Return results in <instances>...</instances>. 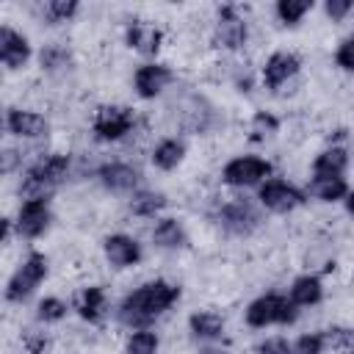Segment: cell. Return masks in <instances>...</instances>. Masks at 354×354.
Returning a JSON list of instances; mask_svg holds the SVG:
<instances>
[{"instance_id": "6da1fadb", "label": "cell", "mask_w": 354, "mask_h": 354, "mask_svg": "<svg viewBox=\"0 0 354 354\" xmlns=\"http://www.w3.org/2000/svg\"><path fill=\"white\" fill-rule=\"evenodd\" d=\"M183 299V288L180 282H171L166 277H155L147 279L141 285H136L133 290H127L119 301H116V321L130 332V329H147L155 326L177 301Z\"/></svg>"}, {"instance_id": "7a4b0ae2", "label": "cell", "mask_w": 354, "mask_h": 354, "mask_svg": "<svg viewBox=\"0 0 354 354\" xmlns=\"http://www.w3.org/2000/svg\"><path fill=\"white\" fill-rule=\"evenodd\" d=\"M72 177V155L53 149L30 160L19 177L17 196L19 202L25 199H53V194Z\"/></svg>"}, {"instance_id": "3957f363", "label": "cell", "mask_w": 354, "mask_h": 354, "mask_svg": "<svg viewBox=\"0 0 354 354\" xmlns=\"http://www.w3.org/2000/svg\"><path fill=\"white\" fill-rule=\"evenodd\" d=\"M210 221L227 235V238H238V241H246L252 238L254 232L263 230V210L257 207L254 199L243 196V194H235V196H224L216 202V207L210 210Z\"/></svg>"}, {"instance_id": "277c9868", "label": "cell", "mask_w": 354, "mask_h": 354, "mask_svg": "<svg viewBox=\"0 0 354 354\" xmlns=\"http://www.w3.org/2000/svg\"><path fill=\"white\" fill-rule=\"evenodd\" d=\"M299 313L301 310L293 307L285 290H266V293H257L243 307V324L254 332H263L271 326H293L299 321Z\"/></svg>"}, {"instance_id": "5b68a950", "label": "cell", "mask_w": 354, "mask_h": 354, "mask_svg": "<svg viewBox=\"0 0 354 354\" xmlns=\"http://www.w3.org/2000/svg\"><path fill=\"white\" fill-rule=\"evenodd\" d=\"M47 277H50V257L41 249H30L8 274L3 285V299L8 304H25L28 299H33V293L44 285Z\"/></svg>"}, {"instance_id": "8992f818", "label": "cell", "mask_w": 354, "mask_h": 354, "mask_svg": "<svg viewBox=\"0 0 354 354\" xmlns=\"http://www.w3.org/2000/svg\"><path fill=\"white\" fill-rule=\"evenodd\" d=\"M249 39H252V25H249L243 8L235 3L218 6L213 30H210V44L227 55H238L249 47Z\"/></svg>"}, {"instance_id": "52a82bcc", "label": "cell", "mask_w": 354, "mask_h": 354, "mask_svg": "<svg viewBox=\"0 0 354 354\" xmlns=\"http://www.w3.org/2000/svg\"><path fill=\"white\" fill-rule=\"evenodd\" d=\"M254 202H257V207H260L263 213H271V216H290V213H296L299 207H304L310 199H307L304 188L296 185L293 180L271 174L268 180H263V183L254 188Z\"/></svg>"}, {"instance_id": "ba28073f", "label": "cell", "mask_w": 354, "mask_h": 354, "mask_svg": "<svg viewBox=\"0 0 354 354\" xmlns=\"http://www.w3.org/2000/svg\"><path fill=\"white\" fill-rule=\"evenodd\" d=\"M136 124H138V113L133 105L105 102L91 116V138L97 144H119L136 133Z\"/></svg>"}, {"instance_id": "9c48e42d", "label": "cell", "mask_w": 354, "mask_h": 354, "mask_svg": "<svg viewBox=\"0 0 354 354\" xmlns=\"http://www.w3.org/2000/svg\"><path fill=\"white\" fill-rule=\"evenodd\" d=\"M271 174H274V163L268 158L254 155V152H241V155H232L230 160H224L218 180H221V185L243 194V191H254Z\"/></svg>"}, {"instance_id": "30bf717a", "label": "cell", "mask_w": 354, "mask_h": 354, "mask_svg": "<svg viewBox=\"0 0 354 354\" xmlns=\"http://www.w3.org/2000/svg\"><path fill=\"white\" fill-rule=\"evenodd\" d=\"M301 66L304 61L296 50H288V47L271 50L257 69V86H263L271 94H282L301 75Z\"/></svg>"}, {"instance_id": "8fae6325", "label": "cell", "mask_w": 354, "mask_h": 354, "mask_svg": "<svg viewBox=\"0 0 354 354\" xmlns=\"http://www.w3.org/2000/svg\"><path fill=\"white\" fill-rule=\"evenodd\" d=\"M94 183L105 191V194H113V196H130L133 191H138L144 185V171L130 163V160H122V158H108V160H100L91 171Z\"/></svg>"}, {"instance_id": "7c38bea8", "label": "cell", "mask_w": 354, "mask_h": 354, "mask_svg": "<svg viewBox=\"0 0 354 354\" xmlns=\"http://www.w3.org/2000/svg\"><path fill=\"white\" fill-rule=\"evenodd\" d=\"M177 83V72L166 64V61H141L133 75H130V86H133V94L141 100V102H155L160 100L171 86Z\"/></svg>"}, {"instance_id": "4fadbf2b", "label": "cell", "mask_w": 354, "mask_h": 354, "mask_svg": "<svg viewBox=\"0 0 354 354\" xmlns=\"http://www.w3.org/2000/svg\"><path fill=\"white\" fill-rule=\"evenodd\" d=\"M177 127L191 136H205L218 127V108L196 91H188L177 100Z\"/></svg>"}, {"instance_id": "5bb4252c", "label": "cell", "mask_w": 354, "mask_h": 354, "mask_svg": "<svg viewBox=\"0 0 354 354\" xmlns=\"http://www.w3.org/2000/svg\"><path fill=\"white\" fill-rule=\"evenodd\" d=\"M53 218L50 199H25L14 213V235L22 241H39L50 232Z\"/></svg>"}, {"instance_id": "9a60e30c", "label": "cell", "mask_w": 354, "mask_h": 354, "mask_svg": "<svg viewBox=\"0 0 354 354\" xmlns=\"http://www.w3.org/2000/svg\"><path fill=\"white\" fill-rule=\"evenodd\" d=\"M102 249V257L105 263L113 268V271H127V268H136L141 260H144V243L130 235V232H108L100 243Z\"/></svg>"}, {"instance_id": "2e32d148", "label": "cell", "mask_w": 354, "mask_h": 354, "mask_svg": "<svg viewBox=\"0 0 354 354\" xmlns=\"http://www.w3.org/2000/svg\"><path fill=\"white\" fill-rule=\"evenodd\" d=\"M122 39H124L127 50L138 53L144 61H155L158 53L163 50L166 33H163L160 25H155V22H149V19H130V22H124Z\"/></svg>"}, {"instance_id": "e0dca14e", "label": "cell", "mask_w": 354, "mask_h": 354, "mask_svg": "<svg viewBox=\"0 0 354 354\" xmlns=\"http://www.w3.org/2000/svg\"><path fill=\"white\" fill-rule=\"evenodd\" d=\"M6 133L19 141H41L50 136V119L33 108L6 105Z\"/></svg>"}, {"instance_id": "ac0fdd59", "label": "cell", "mask_w": 354, "mask_h": 354, "mask_svg": "<svg viewBox=\"0 0 354 354\" xmlns=\"http://www.w3.org/2000/svg\"><path fill=\"white\" fill-rule=\"evenodd\" d=\"M36 50L28 39V33H22L19 28L0 22V66L8 72H19L33 61Z\"/></svg>"}, {"instance_id": "d6986e66", "label": "cell", "mask_w": 354, "mask_h": 354, "mask_svg": "<svg viewBox=\"0 0 354 354\" xmlns=\"http://www.w3.org/2000/svg\"><path fill=\"white\" fill-rule=\"evenodd\" d=\"M351 155L348 144H326L310 160V180H329V177H348Z\"/></svg>"}, {"instance_id": "ffe728a7", "label": "cell", "mask_w": 354, "mask_h": 354, "mask_svg": "<svg viewBox=\"0 0 354 354\" xmlns=\"http://www.w3.org/2000/svg\"><path fill=\"white\" fill-rule=\"evenodd\" d=\"M149 243L158 252H183L191 243L185 221L180 216H169V213L158 216L152 221V230H149Z\"/></svg>"}, {"instance_id": "44dd1931", "label": "cell", "mask_w": 354, "mask_h": 354, "mask_svg": "<svg viewBox=\"0 0 354 354\" xmlns=\"http://www.w3.org/2000/svg\"><path fill=\"white\" fill-rule=\"evenodd\" d=\"M285 296L293 301L296 310H310V307H318L326 296V285H324V277L315 274V271H301L290 279Z\"/></svg>"}, {"instance_id": "7402d4cb", "label": "cell", "mask_w": 354, "mask_h": 354, "mask_svg": "<svg viewBox=\"0 0 354 354\" xmlns=\"http://www.w3.org/2000/svg\"><path fill=\"white\" fill-rule=\"evenodd\" d=\"M185 326H188L191 340H196L199 346L221 343L224 335H227V318L216 310H194L185 318Z\"/></svg>"}, {"instance_id": "603a6c76", "label": "cell", "mask_w": 354, "mask_h": 354, "mask_svg": "<svg viewBox=\"0 0 354 354\" xmlns=\"http://www.w3.org/2000/svg\"><path fill=\"white\" fill-rule=\"evenodd\" d=\"M185 155H188V144L183 136H160L149 149V163L152 169L169 174L185 163Z\"/></svg>"}, {"instance_id": "cb8c5ba5", "label": "cell", "mask_w": 354, "mask_h": 354, "mask_svg": "<svg viewBox=\"0 0 354 354\" xmlns=\"http://www.w3.org/2000/svg\"><path fill=\"white\" fill-rule=\"evenodd\" d=\"M36 64L44 75L50 77H58V75H66L75 69V53L69 44L64 41H44L39 50H36Z\"/></svg>"}, {"instance_id": "d4e9b609", "label": "cell", "mask_w": 354, "mask_h": 354, "mask_svg": "<svg viewBox=\"0 0 354 354\" xmlns=\"http://www.w3.org/2000/svg\"><path fill=\"white\" fill-rule=\"evenodd\" d=\"M124 202H127V213H130L133 218H144V221H155V218L163 216L166 207H169V196H166L163 191L147 188V185H141L138 191H133Z\"/></svg>"}, {"instance_id": "484cf974", "label": "cell", "mask_w": 354, "mask_h": 354, "mask_svg": "<svg viewBox=\"0 0 354 354\" xmlns=\"http://www.w3.org/2000/svg\"><path fill=\"white\" fill-rule=\"evenodd\" d=\"M108 290L102 288V285H86L80 293H77V299H75V313L80 315V321H86V324H91V326H97V324H102L105 321V315H108Z\"/></svg>"}, {"instance_id": "4316f807", "label": "cell", "mask_w": 354, "mask_h": 354, "mask_svg": "<svg viewBox=\"0 0 354 354\" xmlns=\"http://www.w3.org/2000/svg\"><path fill=\"white\" fill-rule=\"evenodd\" d=\"M307 199H315L321 205H348L351 202V183L348 177H329V180H307L304 185Z\"/></svg>"}, {"instance_id": "83f0119b", "label": "cell", "mask_w": 354, "mask_h": 354, "mask_svg": "<svg viewBox=\"0 0 354 354\" xmlns=\"http://www.w3.org/2000/svg\"><path fill=\"white\" fill-rule=\"evenodd\" d=\"M69 310H72V304H69L66 299H61V296H55V293H47V296H41V299L36 301L33 318H36L39 326L47 329V326H55V324L66 321Z\"/></svg>"}, {"instance_id": "f1b7e54d", "label": "cell", "mask_w": 354, "mask_h": 354, "mask_svg": "<svg viewBox=\"0 0 354 354\" xmlns=\"http://www.w3.org/2000/svg\"><path fill=\"white\" fill-rule=\"evenodd\" d=\"M80 3L77 0H41L39 3V17L44 25L50 28H58V25H66L72 22L77 14H80Z\"/></svg>"}, {"instance_id": "f546056e", "label": "cell", "mask_w": 354, "mask_h": 354, "mask_svg": "<svg viewBox=\"0 0 354 354\" xmlns=\"http://www.w3.org/2000/svg\"><path fill=\"white\" fill-rule=\"evenodd\" d=\"M315 8V3L313 0H277L274 3V19L282 25V28H299L301 22H304V17L310 14Z\"/></svg>"}, {"instance_id": "4dcf8cb0", "label": "cell", "mask_w": 354, "mask_h": 354, "mask_svg": "<svg viewBox=\"0 0 354 354\" xmlns=\"http://www.w3.org/2000/svg\"><path fill=\"white\" fill-rule=\"evenodd\" d=\"M279 130H282V119H279L274 111L260 108V111H254V113L249 116V141H254V144L271 141Z\"/></svg>"}, {"instance_id": "1f68e13d", "label": "cell", "mask_w": 354, "mask_h": 354, "mask_svg": "<svg viewBox=\"0 0 354 354\" xmlns=\"http://www.w3.org/2000/svg\"><path fill=\"white\" fill-rule=\"evenodd\" d=\"M122 354H160V335L155 332V326L130 329L124 335Z\"/></svg>"}, {"instance_id": "d6a6232c", "label": "cell", "mask_w": 354, "mask_h": 354, "mask_svg": "<svg viewBox=\"0 0 354 354\" xmlns=\"http://www.w3.org/2000/svg\"><path fill=\"white\" fill-rule=\"evenodd\" d=\"M324 332V340H326V351L332 348V351H337V354H351V346H354V332H351V326H346V324H332V326H326V329H321Z\"/></svg>"}, {"instance_id": "836d02e7", "label": "cell", "mask_w": 354, "mask_h": 354, "mask_svg": "<svg viewBox=\"0 0 354 354\" xmlns=\"http://www.w3.org/2000/svg\"><path fill=\"white\" fill-rule=\"evenodd\" d=\"M290 354H326V340L324 332H301L290 340Z\"/></svg>"}, {"instance_id": "e575fe53", "label": "cell", "mask_w": 354, "mask_h": 354, "mask_svg": "<svg viewBox=\"0 0 354 354\" xmlns=\"http://www.w3.org/2000/svg\"><path fill=\"white\" fill-rule=\"evenodd\" d=\"M22 169H25V152H22V147L0 144V177L19 174Z\"/></svg>"}, {"instance_id": "d590c367", "label": "cell", "mask_w": 354, "mask_h": 354, "mask_svg": "<svg viewBox=\"0 0 354 354\" xmlns=\"http://www.w3.org/2000/svg\"><path fill=\"white\" fill-rule=\"evenodd\" d=\"M332 61L340 72H354V36H343L332 53Z\"/></svg>"}, {"instance_id": "8d00e7d4", "label": "cell", "mask_w": 354, "mask_h": 354, "mask_svg": "<svg viewBox=\"0 0 354 354\" xmlns=\"http://www.w3.org/2000/svg\"><path fill=\"white\" fill-rule=\"evenodd\" d=\"M22 348H25L28 354H47V351H50V335L44 332V326L25 329V332H22Z\"/></svg>"}, {"instance_id": "74e56055", "label": "cell", "mask_w": 354, "mask_h": 354, "mask_svg": "<svg viewBox=\"0 0 354 354\" xmlns=\"http://www.w3.org/2000/svg\"><path fill=\"white\" fill-rule=\"evenodd\" d=\"M230 83L235 86V91H241V94H252V88L257 86V72L249 69V66L235 64V66H232V75H230Z\"/></svg>"}, {"instance_id": "f35d334b", "label": "cell", "mask_w": 354, "mask_h": 354, "mask_svg": "<svg viewBox=\"0 0 354 354\" xmlns=\"http://www.w3.org/2000/svg\"><path fill=\"white\" fill-rule=\"evenodd\" d=\"M254 354H290V340L285 335H266L254 343Z\"/></svg>"}, {"instance_id": "ab89813d", "label": "cell", "mask_w": 354, "mask_h": 354, "mask_svg": "<svg viewBox=\"0 0 354 354\" xmlns=\"http://www.w3.org/2000/svg\"><path fill=\"white\" fill-rule=\"evenodd\" d=\"M321 11H324V17L329 19V22H346L348 19V14L354 11V3L351 0H324V6H321Z\"/></svg>"}, {"instance_id": "60d3db41", "label": "cell", "mask_w": 354, "mask_h": 354, "mask_svg": "<svg viewBox=\"0 0 354 354\" xmlns=\"http://www.w3.org/2000/svg\"><path fill=\"white\" fill-rule=\"evenodd\" d=\"M14 235V218L11 216H3L0 213V246Z\"/></svg>"}, {"instance_id": "b9f144b4", "label": "cell", "mask_w": 354, "mask_h": 354, "mask_svg": "<svg viewBox=\"0 0 354 354\" xmlns=\"http://www.w3.org/2000/svg\"><path fill=\"white\" fill-rule=\"evenodd\" d=\"M196 354H232V351L227 346H221V343H207V346H199Z\"/></svg>"}, {"instance_id": "7bdbcfd3", "label": "cell", "mask_w": 354, "mask_h": 354, "mask_svg": "<svg viewBox=\"0 0 354 354\" xmlns=\"http://www.w3.org/2000/svg\"><path fill=\"white\" fill-rule=\"evenodd\" d=\"M0 133H6V105L0 102Z\"/></svg>"}]
</instances>
